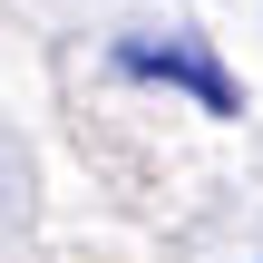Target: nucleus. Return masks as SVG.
<instances>
[{
	"instance_id": "obj_1",
	"label": "nucleus",
	"mask_w": 263,
	"mask_h": 263,
	"mask_svg": "<svg viewBox=\"0 0 263 263\" xmlns=\"http://www.w3.org/2000/svg\"><path fill=\"white\" fill-rule=\"evenodd\" d=\"M107 68H117V78H137V88H176V98H195L205 117H244L234 68H224L205 39H185V29H166V39H117V49H107Z\"/></svg>"
},
{
	"instance_id": "obj_2",
	"label": "nucleus",
	"mask_w": 263,
	"mask_h": 263,
	"mask_svg": "<svg viewBox=\"0 0 263 263\" xmlns=\"http://www.w3.org/2000/svg\"><path fill=\"white\" fill-rule=\"evenodd\" d=\"M0 195H10V176H0Z\"/></svg>"
}]
</instances>
